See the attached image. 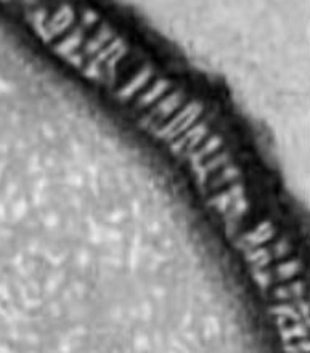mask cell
I'll list each match as a JSON object with an SVG mask.
<instances>
[{"label":"cell","instance_id":"cell-1","mask_svg":"<svg viewBox=\"0 0 310 353\" xmlns=\"http://www.w3.org/2000/svg\"><path fill=\"white\" fill-rule=\"evenodd\" d=\"M298 267L299 265L296 262H291V263H287L283 265L282 268H280V276L287 278V276H291V274H294L298 272Z\"/></svg>","mask_w":310,"mask_h":353}]
</instances>
